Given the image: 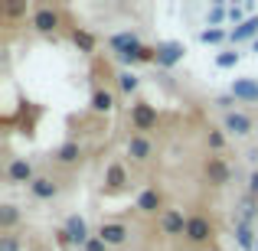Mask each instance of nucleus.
<instances>
[{
    "instance_id": "f257e3e1",
    "label": "nucleus",
    "mask_w": 258,
    "mask_h": 251,
    "mask_svg": "<svg viewBox=\"0 0 258 251\" xmlns=\"http://www.w3.org/2000/svg\"><path fill=\"white\" fill-rule=\"evenodd\" d=\"M30 26L36 33H43V36H49V33H56L59 26H62V13L56 10V7H36L30 17Z\"/></svg>"
},
{
    "instance_id": "f03ea898",
    "label": "nucleus",
    "mask_w": 258,
    "mask_h": 251,
    "mask_svg": "<svg viewBox=\"0 0 258 251\" xmlns=\"http://www.w3.org/2000/svg\"><path fill=\"white\" fill-rule=\"evenodd\" d=\"M203 173H206V180L213 183V186H229L232 183V166L226 163V160L219 157V153H209L206 157V163H203Z\"/></svg>"
},
{
    "instance_id": "7ed1b4c3",
    "label": "nucleus",
    "mask_w": 258,
    "mask_h": 251,
    "mask_svg": "<svg viewBox=\"0 0 258 251\" xmlns=\"http://www.w3.org/2000/svg\"><path fill=\"white\" fill-rule=\"evenodd\" d=\"M213 222L206 219V215H189V222H186V235L183 238L189 241V245H206L209 238H213Z\"/></svg>"
},
{
    "instance_id": "20e7f679",
    "label": "nucleus",
    "mask_w": 258,
    "mask_h": 251,
    "mask_svg": "<svg viewBox=\"0 0 258 251\" xmlns=\"http://www.w3.org/2000/svg\"><path fill=\"white\" fill-rule=\"evenodd\" d=\"M131 124H134L138 134L154 131V127H157V108L147 105V101H138V105L131 108Z\"/></svg>"
},
{
    "instance_id": "39448f33",
    "label": "nucleus",
    "mask_w": 258,
    "mask_h": 251,
    "mask_svg": "<svg viewBox=\"0 0 258 251\" xmlns=\"http://www.w3.org/2000/svg\"><path fill=\"white\" fill-rule=\"evenodd\" d=\"M124 153L134 160V163H147V160L154 157V140L147 137V134H131L124 144Z\"/></svg>"
},
{
    "instance_id": "423d86ee",
    "label": "nucleus",
    "mask_w": 258,
    "mask_h": 251,
    "mask_svg": "<svg viewBox=\"0 0 258 251\" xmlns=\"http://www.w3.org/2000/svg\"><path fill=\"white\" fill-rule=\"evenodd\" d=\"M4 173H7V180H10L13 186H30V183L36 180V170H33V163L23 160V157H13Z\"/></svg>"
},
{
    "instance_id": "0eeeda50",
    "label": "nucleus",
    "mask_w": 258,
    "mask_h": 251,
    "mask_svg": "<svg viewBox=\"0 0 258 251\" xmlns=\"http://www.w3.org/2000/svg\"><path fill=\"white\" fill-rule=\"evenodd\" d=\"M98 238L105 241L108 248H121L127 238H131V228H127L124 222H101V228H98Z\"/></svg>"
},
{
    "instance_id": "6e6552de",
    "label": "nucleus",
    "mask_w": 258,
    "mask_h": 251,
    "mask_svg": "<svg viewBox=\"0 0 258 251\" xmlns=\"http://www.w3.org/2000/svg\"><path fill=\"white\" fill-rule=\"evenodd\" d=\"M108 46L114 49V56H118V59L134 56L138 49H144V43L138 39V33H114V36L108 39Z\"/></svg>"
},
{
    "instance_id": "1a4fd4ad",
    "label": "nucleus",
    "mask_w": 258,
    "mask_h": 251,
    "mask_svg": "<svg viewBox=\"0 0 258 251\" xmlns=\"http://www.w3.org/2000/svg\"><path fill=\"white\" fill-rule=\"evenodd\" d=\"M186 222H189V215H183L180 209H164L160 212V232L164 235H186Z\"/></svg>"
},
{
    "instance_id": "9d476101",
    "label": "nucleus",
    "mask_w": 258,
    "mask_h": 251,
    "mask_svg": "<svg viewBox=\"0 0 258 251\" xmlns=\"http://www.w3.org/2000/svg\"><path fill=\"white\" fill-rule=\"evenodd\" d=\"M66 235H69V241H72V245H88V241H92L95 238V235L92 232H88V222L82 219V215H69V219H66Z\"/></svg>"
},
{
    "instance_id": "9b49d317",
    "label": "nucleus",
    "mask_w": 258,
    "mask_h": 251,
    "mask_svg": "<svg viewBox=\"0 0 258 251\" xmlns=\"http://www.w3.org/2000/svg\"><path fill=\"white\" fill-rule=\"evenodd\" d=\"M252 131H255V121L248 118L245 111H229L226 114V134H232V137H248Z\"/></svg>"
},
{
    "instance_id": "f8f14e48",
    "label": "nucleus",
    "mask_w": 258,
    "mask_h": 251,
    "mask_svg": "<svg viewBox=\"0 0 258 251\" xmlns=\"http://www.w3.org/2000/svg\"><path fill=\"white\" fill-rule=\"evenodd\" d=\"M134 209L144 212V215H157V212H164V196H160L157 189H144V193L138 196V202H134Z\"/></svg>"
},
{
    "instance_id": "ddd939ff",
    "label": "nucleus",
    "mask_w": 258,
    "mask_h": 251,
    "mask_svg": "<svg viewBox=\"0 0 258 251\" xmlns=\"http://www.w3.org/2000/svg\"><path fill=\"white\" fill-rule=\"evenodd\" d=\"M229 95H232L235 101H248V105H255V101H258V82H255V78H235L232 88H229Z\"/></svg>"
},
{
    "instance_id": "4468645a",
    "label": "nucleus",
    "mask_w": 258,
    "mask_h": 251,
    "mask_svg": "<svg viewBox=\"0 0 258 251\" xmlns=\"http://www.w3.org/2000/svg\"><path fill=\"white\" fill-rule=\"evenodd\" d=\"M30 193H33V199H39V202L56 199V196H59V183L49 180V176H36V180L30 183Z\"/></svg>"
},
{
    "instance_id": "2eb2a0df",
    "label": "nucleus",
    "mask_w": 258,
    "mask_h": 251,
    "mask_svg": "<svg viewBox=\"0 0 258 251\" xmlns=\"http://www.w3.org/2000/svg\"><path fill=\"white\" fill-rule=\"evenodd\" d=\"M183 56H186L183 43H164V46H157V65H164V69H170V65H176Z\"/></svg>"
},
{
    "instance_id": "dca6fc26",
    "label": "nucleus",
    "mask_w": 258,
    "mask_h": 251,
    "mask_svg": "<svg viewBox=\"0 0 258 251\" xmlns=\"http://www.w3.org/2000/svg\"><path fill=\"white\" fill-rule=\"evenodd\" d=\"M127 186V170L124 163H108L105 166V189H111V193H118V189Z\"/></svg>"
},
{
    "instance_id": "f3484780",
    "label": "nucleus",
    "mask_w": 258,
    "mask_h": 251,
    "mask_svg": "<svg viewBox=\"0 0 258 251\" xmlns=\"http://www.w3.org/2000/svg\"><path fill=\"white\" fill-rule=\"evenodd\" d=\"M92 111L95 114H111L114 111V92H108V88H95V92H92Z\"/></svg>"
},
{
    "instance_id": "a211bd4d",
    "label": "nucleus",
    "mask_w": 258,
    "mask_h": 251,
    "mask_svg": "<svg viewBox=\"0 0 258 251\" xmlns=\"http://www.w3.org/2000/svg\"><path fill=\"white\" fill-rule=\"evenodd\" d=\"M52 157H56V163H62V166H72V163H79V160H82V147H79L76 140H66V144L59 147V150L52 153Z\"/></svg>"
},
{
    "instance_id": "6ab92c4d",
    "label": "nucleus",
    "mask_w": 258,
    "mask_h": 251,
    "mask_svg": "<svg viewBox=\"0 0 258 251\" xmlns=\"http://www.w3.org/2000/svg\"><path fill=\"white\" fill-rule=\"evenodd\" d=\"M17 225H20V209L10 206V202H4V206H0V232L10 235Z\"/></svg>"
},
{
    "instance_id": "aec40b11",
    "label": "nucleus",
    "mask_w": 258,
    "mask_h": 251,
    "mask_svg": "<svg viewBox=\"0 0 258 251\" xmlns=\"http://www.w3.org/2000/svg\"><path fill=\"white\" fill-rule=\"evenodd\" d=\"M235 241H239L242 251H255L258 248V238H255L252 225H245V222H235Z\"/></svg>"
},
{
    "instance_id": "412c9836",
    "label": "nucleus",
    "mask_w": 258,
    "mask_h": 251,
    "mask_svg": "<svg viewBox=\"0 0 258 251\" xmlns=\"http://www.w3.org/2000/svg\"><path fill=\"white\" fill-rule=\"evenodd\" d=\"M258 36V17H248L242 26H235L232 33H229V39L232 43H242V39H255Z\"/></svg>"
},
{
    "instance_id": "4be33fe9",
    "label": "nucleus",
    "mask_w": 258,
    "mask_h": 251,
    "mask_svg": "<svg viewBox=\"0 0 258 251\" xmlns=\"http://www.w3.org/2000/svg\"><path fill=\"white\" fill-rule=\"evenodd\" d=\"M72 43L79 46V52H95V46H98V39H95L92 33H88V30H79V26H76V30H72Z\"/></svg>"
},
{
    "instance_id": "5701e85b",
    "label": "nucleus",
    "mask_w": 258,
    "mask_h": 251,
    "mask_svg": "<svg viewBox=\"0 0 258 251\" xmlns=\"http://www.w3.org/2000/svg\"><path fill=\"white\" fill-rule=\"evenodd\" d=\"M138 85H141V78L134 75L131 69H124V72H118V88L124 95H131V92H138Z\"/></svg>"
},
{
    "instance_id": "b1692460",
    "label": "nucleus",
    "mask_w": 258,
    "mask_h": 251,
    "mask_svg": "<svg viewBox=\"0 0 258 251\" xmlns=\"http://www.w3.org/2000/svg\"><path fill=\"white\" fill-rule=\"evenodd\" d=\"M222 39H229V33L219 30V26H209V30L200 33V43H206V46H216V43H222Z\"/></svg>"
},
{
    "instance_id": "393cba45",
    "label": "nucleus",
    "mask_w": 258,
    "mask_h": 251,
    "mask_svg": "<svg viewBox=\"0 0 258 251\" xmlns=\"http://www.w3.org/2000/svg\"><path fill=\"white\" fill-rule=\"evenodd\" d=\"M0 10H4L7 20H17V17H23V13H26V4H23V0H7Z\"/></svg>"
},
{
    "instance_id": "a878e982",
    "label": "nucleus",
    "mask_w": 258,
    "mask_h": 251,
    "mask_svg": "<svg viewBox=\"0 0 258 251\" xmlns=\"http://www.w3.org/2000/svg\"><path fill=\"white\" fill-rule=\"evenodd\" d=\"M206 140H209V150H213V153H219L222 147H226V134H222V131H216V127H209Z\"/></svg>"
},
{
    "instance_id": "bb28decb",
    "label": "nucleus",
    "mask_w": 258,
    "mask_h": 251,
    "mask_svg": "<svg viewBox=\"0 0 258 251\" xmlns=\"http://www.w3.org/2000/svg\"><path fill=\"white\" fill-rule=\"evenodd\" d=\"M239 52H219V56H216V65H219V69H232V65H239Z\"/></svg>"
},
{
    "instance_id": "cd10ccee",
    "label": "nucleus",
    "mask_w": 258,
    "mask_h": 251,
    "mask_svg": "<svg viewBox=\"0 0 258 251\" xmlns=\"http://www.w3.org/2000/svg\"><path fill=\"white\" fill-rule=\"evenodd\" d=\"M222 20H229V7H213V10H209V23L219 26Z\"/></svg>"
},
{
    "instance_id": "c85d7f7f",
    "label": "nucleus",
    "mask_w": 258,
    "mask_h": 251,
    "mask_svg": "<svg viewBox=\"0 0 258 251\" xmlns=\"http://www.w3.org/2000/svg\"><path fill=\"white\" fill-rule=\"evenodd\" d=\"M245 20H248V17H245V10H242V7H235V4L229 7V23L242 26V23H245Z\"/></svg>"
},
{
    "instance_id": "c756f323",
    "label": "nucleus",
    "mask_w": 258,
    "mask_h": 251,
    "mask_svg": "<svg viewBox=\"0 0 258 251\" xmlns=\"http://www.w3.org/2000/svg\"><path fill=\"white\" fill-rule=\"evenodd\" d=\"M20 248V241L13 238V235H4V241H0V251H17Z\"/></svg>"
},
{
    "instance_id": "7c9ffc66",
    "label": "nucleus",
    "mask_w": 258,
    "mask_h": 251,
    "mask_svg": "<svg viewBox=\"0 0 258 251\" xmlns=\"http://www.w3.org/2000/svg\"><path fill=\"white\" fill-rule=\"evenodd\" d=\"M82 251H108V245H105V241H101V238H98V235H95V238H92V241H88V245H85Z\"/></svg>"
},
{
    "instance_id": "2f4dec72",
    "label": "nucleus",
    "mask_w": 258,
    "mask_h": 251,
    "mask_svg": "<svg viewBox=\"0 0 258 251\" xmlns=\"http://www.w3.org/2000/svg\"><path fill=\"white\" fill-rule=\"evenodd\" d=\"M248 193L258 196V170H252V176H248Z\"/></svg>"
},
{
    "instance_id": "473e14b6",
    "label": "nucleus",
    "mask_w": 258,
    "mask_h": 251,
    "mask_svg": "<svg viewBox=\"0 0 258 251\" xmlns=\"http://www.w3.org/2000/svg\"><path fill=\"white\" fill-rule=\"evenodd\" d=\"M56 241H59L62 248H69V245H72V241H69V235H66V228H59V232H56Z\"/></svg>"
},
{
    "instance_id": "72a5a7b5",
    "label": "nucleus",
    "mask_w": 258,
    "mask_h": 251,
    "mask_svg": "<svg viewBox=\"0 0 258 251\" xmlns=\"http://www.w3.org/2000/svg\"><path fill=\"white\" fill-rule=\"evenodd\" d=\"M255 52H258V39H255Z\"/></svg>"
},
{
    "instance_id": "f704fd0d",
    "label": "nucleus",
    "mask_w": 258,
    "mask_h": 251,
    "mask_svg": "<svg viewBox=\"0 0 258 251\" xmlns=\"http://www.w3.org/2000/svg\"><path fill=\"white\" fill-rule=\"evenodd\" d=\"M255 251H258V248H255Z\"/></svg>"
}]
</instances>
